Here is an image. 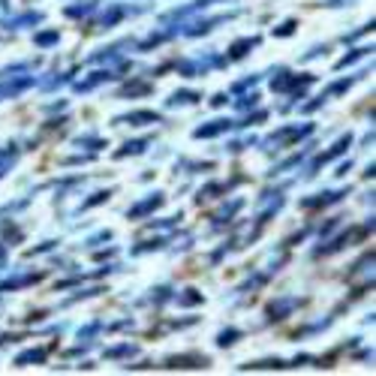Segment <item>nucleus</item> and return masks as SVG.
Listing matches in <instances>:
<instances>
[{
  "instance_id": "obj_1",
  "label": "nucleus",
  "mask_w": 376,
  "mask_h": 376,
  "mask_svg": "<svg viewBox=\"0 0 376 376\" xmlns=\"http://www.w3.org/2000/svg\"><path fill=\"white\" fill-rule=\"evenodd\" d=\"M166 367H208V358L205 355H175L166 361Z\"/></svg>"
},
{
  "instance_id": "obj_2",
  "label": "nucleus",
  "mask_w": 376,
  "mask_h": 376,
  "mask_svg": "<svg viewBox=\"0 0 376 376\" xmlns=\"http://www.w3.org/2000/svg\"><path fill=\"white\" fill-rule=\"evenodd\" d=\"M229 127H232V121H214L211 127H199L196 130V139H208V136H217V133L229 130Z\"/></svg>"
},
{
  "instance_id": "obj_3",
  "label": "nucleus",
  "mask_w": 376,
  "mask_h": 376,
  "mask_svg": "<svg viewBox=\"0 0 376 376\" xmlns=\"http://www.w3.org/2000/svg\"><path fill=\"white\" fill-rule=\"evenodd\" d=\"M295 304H298V301H292V298H289V301H277V304H268V313H271V319H283L286 313H289V310H292Z\"/></svg>"
},
{
  "instance_id": "obj_4",
  "label": "nucleus",
  "mask_w": 376,
  "mask_h": 376,
  "mask_svg": "<svg viewBox=\"0 0 376 376\" xmlns=\"http://www.w3.org/2000/svg\"><path fill=\"white\" fill-rule=\"evenodd\" d=\"M162 205V196L157 193L154 199H148V202H142V205H136L133 211H130V217H142V214H148V211H154V208H160Z\"/></svg>"
},
{
  "instance_id": "obj_5",
  "label": "nucleus",
  "mask_w": 376,
  "mask_h": 376,
  "mask_svg": "<svg viewBox=\"0 0 376 376\" xmlns=\"http://www.w3.org/2000/svg\"><path fill=\"white\" fill-rule=\"evenodd\" d=\"M121 121H130V123H157L160 115H157V111H133V115L121 118Z\"/></svg>"
},
{
  "instance_id": "obj_6",
  "label": "nucleus",
  "mask_w": 376,
  "mask_h": 376,
  "mask_svg": "<svg viewBox=\"0 0 376 376\" xmlns=\"http://www.w3.org/2000/svg\"><path fill=\"white\" fill-rule=\"evenodd\" d=\"M253 45H256V40H241V43H235V45H232V57H241L244 48H253Z\"/></svg>"
},
{
  "instance_id": "obj_7",
  "label": "nucleus",
  "mask_w": 376,
  "mask_h": 376,
  "mask_svg": "<svg viewBox=\"0 0 376 376\" xmlns=\"http://www.w3.org/2000/svg\"><path fill=\"white\" fill-rule=\"evenodd\" d=\"M145 145H148V142H130L127 148H123V150H121V154H118V157H127V154H142V150H145Z\"/></svg>"
},
{
  "instance_id": "obj_8",
  "label": "nucleus",
  "mask_w": 376,
  "mask_h": 376,
  "mask_svg": "<svg viewBox=\"0 0 376 376\" xmlns=\"http://www.w3.org/2000/svg\"><path fill=\"white\" fill-rule=\"evenodd\" d=\"M45 358V353L43 349H36V353H24V355H18V365H28V361H43Z\"/></svg>"
},
{
  "instance_id": "obj_9",
  "label": "nucleus",
  "mask_w": 376,
  "mask_h": 376,
  "mask_svg": "<svg viewBox=\"0 0 376 376\" xmlns=\"http://www.w3.org/2000/svg\"><path fill=\"white\" fill-rule=\"evenodd\" d=\"M199 94H190V91H181V94H175L172 96V103H196Z\"/></svg>"
},
{
  "instance_id": "obj_10",
  "label": "nucleus",
  "mask_w": 376,
  "mask_h": 376,
  "mask_svg": "<svg viewBox=\"0 0 376 376\" xmlns=\"http://www.w3.org/2000/svg\"><path fill=\"white\" fill-rule=\"evenodd\" d=\"M178 301H181V304H199V301H202V295H196V289H187V295H181Z\"/></svg>"
},
{
  "instance_id": "obj_11",
  "label": "nucleus",
  "mask_w": 376,
  "mask_h": 376,
  "mask_svg": "<svg viewBox=\"0 0 376 376\" xmlns=\"http://www.w3.org/2000/svg\"><path fill=\"white\" fill-rule=\"evenodd\" d=\"M150 91V84H127V87H123V94H148Z\"/></svg>"
},
{
  "instance_id": "obj_12",
  "label": "nucleus",
  "mask_w": 376,
  "mask_h": 376,
  "mask_svg": "<svg viewBox=\"0 0 376 376\" xmlns=\"http://www.w3.org/2000/svg\"><path fill=\"white\" fill-rule=\"evenodd\" d=\"M235 337H238V331H223L217 343H220V346H229V343H235Z\"/></svg>"
},
{
  "instance_id": "obj_13",
  "label": "nucleus",
  "mask_w": 376,
  "mask_h": 376,
  "mask_svg": "<svg viewBox=\"0 0 376 376\" xmlns=\"http://www.w3.org/2000/svg\"><path fill=\"white\" fill-rule=\"evenodd\" d=\"M36 43H40V45H52V43H57V33H40V36H36Z\"/></svg>"
},
{
  "instance_id": "obj_14",
  "label": "nucleus",
  "mask_w": 376,
  "mask_h": 376,
  "mask_svg": "<svg viewBox=\"0 0 376 376\" xmlns=\"http://www.w3.org/2000/svg\"><path fill=\"white\" fill-rule=\"evenodd\" d=\"M253 103H256V94H253V96H244L238 106H241V109H247V106H253Z\"/></svg>"
}]
</instances>
